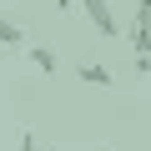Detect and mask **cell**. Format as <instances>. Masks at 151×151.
Returning a JSON list of instances; mask_svg holds the SVG:
<instances>
[{
  "mask_svg": "<svg viewBox=\"0 0 151 151\" xmlns=\"http://www.w3.org/2000/svg\"><path fill=\"white\" fill-rule=\"evenodd\" d=\"M126 45H131L136 55H151V0L136 5V20L126 25Z\"/></svg>",
  "mask_w": 151,
  "mask_h": 151,
  "instance_id": "cell-2",
  "label": "cell"
},
{
  "mask_svg": "<svg viewBox=\"0 0 151 151\" xmlns=\"http://www.w3.org/2000/svg\"><path fill=\"white\" fill-rule=\"evenodd\" d=\"M55 10H76V0H55Z\"/></svg>",
  "mask_w": 151,
  "mask_h": 151,
  "instance_id": "cell-7",
  "label": "cell"
},
{
  "mask_svg": "<svg viewBox=\"0 0 151 151\" xmlns=\"http://www.w3.org/2000/svg\"><path fill=\"white\" fill-rule=\"evenodd\" d=\"M20 151H50V146H40V141H35V136L25 131V136H20Z\"/></svg>",
  "mask_w": 151,
  "mask_h": 151,
  "instance_id": "cell-6",
  "label": "cell"
},
{
  "mask_svg": "<svg viewBox=\"0 0 151 151\" xmlns=\"http://www.w3.org/2000/svg\"><path fill=\"white\" fill-rule=\"evenodd\" d=\"M81 81H86V86H116V76H111L101 60H81Z\"/></svg>",
  "mask_w": 151,
  "mask_h": 151,
  "instance_id": "cell-3",
  "label": "cell"
},
{
  "mask_svg": "<svg viewBox=\"0 0 151 151\" xmlns=\"http://www.w3.org/2000/svg\"><path fill=\"white\" fill-rule=\"evenodd\" d=\"M76 10H86V20H91L106 40H116V35H121V20L111 15V0H76Z\"/></svg>",
  "mask_w": 151,
  "mask_h": 151,
  "instance_id": "cell-1",
  "label": "cell"
},
{
  "mask_svg": "<svg viewBox=\"0 0 151 151\" xmlns=\"http://www.w3.org/2000/svg\"><path fill=\"white\" fill-rule=\"evenodd\" d=\"M25 55H30V65H40V70H45V76H55V65H60V60H55V50H50V45H25Z\"/></svg>",
  "mask_w": 151,
  "mask_h": 151,
  "instance_id": "cell-4",
  "label": "cell"
},
{
  "mask_svg": "<svg viewBox=\"0 0 151 151\" xmlns=\"http://www.w3.org/2000/svg\"><path fill=\"white\" fill-rule=\"evenodd\" d=\"M0 45H5V50H20V45H25V30H20L15 20H5V15H0Z\"/></svg>",
  "mask_w": 151,
  "mask_h": 151,
  "instance_id": "cell-5",
  "label": "cell"
}]
</instances>
